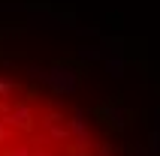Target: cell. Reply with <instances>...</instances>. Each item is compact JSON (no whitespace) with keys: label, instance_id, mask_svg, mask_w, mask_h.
Returning a JSON list of instances; mask_svg holds the SVG:
<instances>
[{"label":"cell","instance_id":"obj_1","mask_svg":"<svg viewBox=\"0 0 160 156\" xmlns=\"http://www.w3.org/2000/svg\"><path fill=\"white\" fill-rule=\"evenodd\" d=\"M30 75L36 78V81H42L45 87H52L54 93H61V96H70L79 90V81L82 75L72 66H52V69H39V66H30Z\"/></svg>","mask_w":160,"mask_h":156},{"label":"cell","instance_id":"obj_2","mask_svg":"<svg viewBox=\"0 0 160 156\" xmlns=\"http://www.w3.org/2000/svg\"><path fill=\"white\" fill-rule=\"evenodd\" d=\"M67 126H70V138L76 141V147L85 153L91 147V120H88V114L82 111V108H76L72 117L67 120Z\"/></svg>","mask_w":160,"mask_h":156},{"label":"cell","instance_id":"obj_3","mask_svg":"<svg viewBox=\"0 0 160 156\" xmlns=\"http://www.w3.org/2000/svg\"><path fill=\"white\" fill-rule=\"evenodd\" d=\"M3 120H6V126H12V129H18V132H33V111H30V105H24V102H18V105H12L6 114H3Z\"/></svg>","mask_w":160,"mask_h":156},{"label":"cell","instance_id":"obj_4","mask_svg":"<svg viewBox=\"0 0 160 156\" xmlns=\"http://www.w3.org/2000/svg\"><path fill=\"white\" fill-rule=\"evenodd\" d=\"M42 129L45 135L52 141H58V144H63V141H70V126H67V120H63V114H48L42 120Z\"/></svg>","mask_w":160,"mask_h":156},{"label":"cell","instance_id":"obj_5","mask_svg":"<svg viewBox=\"0 0 160 156\" xmlns=\"http://www.w3.org/2000/svg\"><path fill=\"white\" fill-rule=\"evenodd\" d=\"M97 117L100 120H106L112 129H127V111L121 108V105H115V102H109V105H100L97 108Z\"/></svg>","mask_w":160,"mask_h":156},{"label":"cell","instance_id":"obj_6","mask_svg":"<svg viewBox=\"0 0 160 156\" xmlns=\"http://www.w3.org/2000/svg\"><path fill=\"white\" fill-rule=\"evenodd\" d=\"M106 69H109L112 78H124L127 75V60H124V57H109V60H106Z\"/></svg>","mask_w":160,"mask_h":156},{"label":"cell","instance_id":"obj_7","mask_svg":"<svg viewBox=\"0 0 160 156\" xmlns=\"http://www.w3.org/2000/svg\"><path fill=\"white\" fill-rule=\"evenodd\" d=\"M79 57H82V60H100V57H103V48H91V45H85V48H79Z\"/></svg>","mask_w":160,"mask_h":156},{"label":"cell","instance_id":"obj_8","mask_svg":"<svg viewBox=\"0 0 160 156\" xmlns=\"http://www.w3.org/2000/svg\"><path fill=\"white\" fill-rule=\"evenodd\" d=\"M3 156H30V144H12Z\"/></svg>","mask_w":160,"mask_h":156},{"label":"cell","instance_id":"obj_9","mask_svg":"<svg viewBox=\"0 0 160 156\" xmlns=\"http://www.w3.org/2000/svg\"><path fill=\"white\" fill-rule=\"evenodd\" d=\"M97 156H121V150H118L115 144H100V147H97Z\"/></svg>","mask_w":160,"mask_h":156},{"label":"cell","instance_id":"obj_10","mask_svg":"<svg viewBox=\"0 0 160 156\" xmlns=\"http://www.w3.org/2000/svg\"><path fill=\"white\" fill-rule=\"evenodd\" d=\"M9 138H12V126H6V120L0 117V144H9Z\"/></svg>","mask_w":160,"mask_h":156},{"label":"cell","instance_id":"obj_11","mask_svg":"<svg viewBox=\"0 0 160 156\" xmlns=\"http://www.w3.org/2000/svg\"><path fill=\"white\" fill-rule=\"evenodd\" d=\"M148 147H151V153H160V129L151 132V138H148Z\"/></svg>","mask_w":160,"mask_h":156},{"label":"cell","instance_id":"obj_12","mask_svg":"<svg viewBox=\"0 0 160 156\" xmlns=\"http://www.w3.org/2000/svg\"><path fill=\"white\" fill-rule=\"evenodd\" d=\"M12 90H15V84H12L9 78H3V75H0V96H9Z\"/></svg>","mask_w":160,"mask_h":156},{"label":"cell","instance_id":"obj_13","mask_svg":"<svg viewBox=\"0 0 160 156\" xmlns=\"http://www.w3.org/2000/svg\"><path fill=\"white\" fill-rule=\"evenodd\" d=\"M30 156H48V147L45 144H30Z\"/></svg>","mask_w":160,"mask_h":156}]
</instances>
